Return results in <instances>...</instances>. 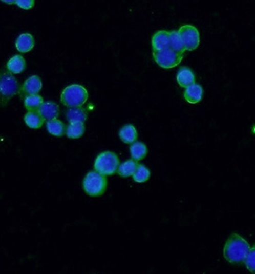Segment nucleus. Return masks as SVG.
<instances>
[{"label": "nucleus", "instance_id": "obj_1", "mask_svg": "<svg viewBox=\"0 0 255 274\" xmlns=\"http://www.w3.org/2000/svg\"><path fill=\"white\" fill-rule=\"evenodd\" d=\"M249 249V244L245 239L232 234L225 243L224 257L231 264H241L247 258Z\"/></svg>", "mask_w": 255, "mask_h": 274}, {"label": "nucleus", "instance_id": "obj_2", "mask_svg": "<svg viewBox=\"0 0 255 274\" xmlns=\"http://www.w3.org/2000/svg\"><path fill=\"white\" fill-rule=\"evenodd\" d=\"M89 99V92L81 85L73 84L67 87L60 95L61 103L68 108L83 106Z\"/></svg>", "mask_w": 255, "mask_h": 274}, {"label": "nucleus", "instance_id": "obj_3", "mask_svg": "<svg viewBox=\"0 0 255 274\" xmlns=\"http://www.w3.org/2000/svg\"><path fill=\"white\" fill-rule=\"evenodd\" d=\"M107 177L97 171H90L83 179V190L90 197L97 198L103 195L107 190Z\"/></svg>", "mask_w": 255, "mask_h": 274}, {"label": "nucleus", "instance_id": "obj_4", "mask_svg": "<svg viewBox=\"0 0 255 274\" xmlns=\"http://www.w3.org/2000/svg\"><path fill=\"white\" fill-rule=\"evenodd\" d=\"M119 165V158L115 153L105 151L99 154L96 158L94 163V169L103 175H113L117 172Z\"/></svg>", "mask_w": 255, "mask_h": 274}, {"label": "nucleus", "instance_id": "obj_5", "mask_svg": "<svg viewBox=\"0 0 255 274\" xmlns=\"http://www.w3.org/2000/svg\"><path fill=\"white\" fill-rule=\"evenodd\" d=\"M18 92L19 85L14 74L2 71L0 73V101L5 104Z\"/></svg>", "mask_w": 255, "mask_h": 274}, {"label": "nucleus", "instance_id": "obj_6", "mask_svg": "<svg viewBox=\"0 0 255 274\" xmlns=\"http://www.w3.org/2000/svg\"><path fill=\"white\" fill-rule=\"evenodd\" d=\"M154 59L160 68L170 69L179 66L183 59V54L174 51L170 47L164 50L155 51Z\"/></svg>", "mask_w": 255, "mask_h": 274}, {"label": "nucleus", "instance_id": "obj_7", "mask_svg": "<svg viewBox=\"0 0 255 274\" xmlns=\"http://www.w3.org/2000/svg\"><path fill=\"white\" fill-rule=\"evenodd\" d=\"M185 51H193L200 46V33L195 26L190 24L182 25L179 30Z\"/></svg>", "mask_w": 255, "mask_h": 274}, {"label": "nucleus", "instance_id": "obj_8", "mask_svg": "<svg viewBox=\"0 0 255 274\" xmlns=\"http://www.w3.org/2000/svg\"><path fill=\"white\" fill-rule=\"evenodd\" d=\"M42 89V82L41 79L38 75H33L29 77L24 83H23L20 93L22 96L25 97L28 95L38 94V92Z\"/></svg>", "mask_w": 255, "mask_h": 274}, {"label": "nucleus", "instance_id": "obj_9", "mask_svg": "<svg viewBox=\"0 0 255 274\" xmlns=\"http://www.w3.org/2000/svg\"><path fill=\"white\" fill-rule=\"evenodd\" d=\"M35 46V38L28 33L22 34L18 36V38L15 41V48L20 53H27Z\"/></svg>", "mask_w": 255, "mask_h": 274}, {"label": "nucleus", "instance_id": "obj_10", "mask_svg": "<svg viewBox=\"0 0 255 274\" xmlns=\"http://www.w3.org/2000/svg\"><path fill=\"white\" fill-rule=\"evenodd\" d=\"M152 47L154 52L169 48V32L165 30L157 32L152 38Z\"/></svg>", "mask_w": 255, "mask_h": 274}, {"label": "nucleus", "instance_id": "obj_11", "mask_svg": "<svg viewBox=\"0 0 255 274\" xmlns=\"http://www.w3.org/2000/svg\"><path fill=\"white\" fill-rule=\"evenodd\" d=\"M39 114L46 121L57 119L60 114V107L55 102H44L38 109Z\"/></svg>", "mask_w": 255, "mask_h": 274}, {"label": "nucleus", "instance_id": "obj_12", "mask_svg": "<svg viewBox=\"0 0 255 274\" xmlns=\"http://www.w3.org/2000/svg\"><path fill=\"white\" fill-rule=\"evenodd\" d=\"M203 96V89L199 84L190 85L185 89L184 91V99L191 104H196L200 102Z\"/></svg>", "mask_w": 255, "mask_h": 274}, {"label": "nucleus", "instance_id": "obj_13", "mask_svg": "<svg viewBox=\"0 0 255 274\" xmlns=\"http://www.w3.org/2000/svg\"><path fill=\"white\" fill-rule=\"evenodd\" d=\"M6 68L12 74H19L26 69V62L22 55H15L7 62Z\"/></svg>", "mask_w": 255, "mask_h": 274}, {"label": "nucleus", "instance_id": "obj_14", "mask_svg": "<svg viewBox=\"0 0 255 274\" xmlns=\"http://www.w3.org/2000/svg\"><path fill=\"white\" fill-rule=\"evenodd\" d=\"M45 121L38 111H28V113L24 115V122L32 129H39L44 125Z\"/></svg>", "mask_w": 255, "mask_h": 274}, {"label": "nucleus", "instance_id": "obj_15", "mask_svg": "<svg viewBox=\"0 0 255 274\" xmlns=\"http://www.w3.org/2000/svg\"><path fill=\"white\" fill-rule=\"evenodd\" d=\"M177 81L182 88H187L190 85L196 83L195 74L188 68H181L178 72Z\"/></svg>", "mask_w": 255, "mask_h": 274}, {"label": "nucleus", "instance_id": "obj_16", "mask_svg": "<svg viewBox=\"0 0 255 274\" xmlns=\"http://www.w3.org/2000/svg\"><path fill=\"white\" fill-rule=\"evenodd\" d=\"M119 137L123 143L128 144V145H132L136 142V140L138 138V134H137V131L135 129L134 125L128 124V125H125L121 128L120 131H119Z\"/></svg>", "mask_w": 255, "mask_h": 274}, {"label": "nucleus", "instance_id": "obj_17", "mask_svg": "<svg viewBox=\"0 0 255 274\" xmlns=\"http://www.w3.org/2000/svg\"><path fill=\"white\" fill-rule=\"evenodd\" d=\"M46 128H47V131L55 137H62L67 132L65 123L60 122L58 119L47 121Z\"/></svg>", "mask_w": 255, "mask_h": 274}, {"label": "nucleus", "instance_id": "obj_18", "mask_svg": "<svg viewBox=\"0 0 255 274\" xmlns=\"http://www.w3.org/2000/svg\"><path fill=\"white\" fill-rule=\"evenodd\" d=\"M130 151H131L132 158L134 160L140 161L143 160L147 156L148 148H147L146 145L141 142H135L131 145Z\"/></svg>", "mask_w": 255, "mask_h": 274}, {"label": "nucleus", "instance_id": "obj_19", "mask_svg": "<svg viewBox=\"0 0 255 274\" xmlns=\"http://www.w3.org/2000/svg\"><path fill=\"white\" fill-rule=\"evenodd\" d=\"M67 119L70 123L72 122H84L88 120V114L81 107L70 108L67 112Z\"/></svg>", "mask_w": 255, "mask_h": 274}, {"label": "nucleus", "instance_id": "obj_20", "mask_svg": "<svg viewBox=\"0 0 255 274\" xmlns=\"http://www.w3.org/2000/svg\"><path fill=\"white\" fill-rule=\"evenodd\" d=\"M169 47L176 52L184 53L185 49L180 38L179 31H171L169 32Z\"/></svg>", "mask_w": 255, "mask_h": 274}, {"label": "nucleus", "instance_id": "obj_21", "mask_svg": "<svg viewBox=\"0 0 255 274\" xmlns=\"http://www.w3.org/2000/svg\"><path fill=\"white\" fill-rule=\"evenodd\" d=\"M84 130L86 127L83 122H72L67 127L66 134L69 139L76 140L83 136Z\"/></svg>", "mask_w": 255, "mask_h": 274}, {"label": "nucleus", "instance_id": "obj_22", "mask_svg": "<svg viewBox=\"0 0 255 274\" xmlns=\"http://www.w3.org/2000/svg\"><path fill=\"white\" fill-rule=\"evenodd\" d=\"M137 166H138V164L134 159L126 161L123 164L119 165L118 169H117V173L119 175L122 176V177L133 176L135 174Z\"/></svg>", "mask_w": 255, "mask_h": 274}, {"label": "nucleus", "instance_id": "obj_23", "mask_svg": "<svg viewBox=\"0 0 255 274\" xmlns=\"http://www.w3.org/2000/svg\"><path fill=\"white\" fill-rule=\"evenodd\" d=\"M44 99L38 94L28 95L24 97V106L28 111H38Z\"/></svg>", "mask_w": 255, "mask_h": 274}, {"label": "nucleus", "instance_id": "obj_24", "mask_svg": "<svg viewBox=\"0 0 255 274\" xmlns=\"http://www.w3.org/2000/svg\"><path fill=\"white\" fill-rule=\"evenodd\" d=\"M151 172L148 168H146L144 165H139L137 166L135 174L133 175L134 180L137 183L147 182L150 178Z\"/></svg>", "mask_w": 255, "mask_h": 274}, {"label": "nucleus", "instance_id": "obj_25", "mask_svg": "<svg viewBox=\"0 0 255 274\" xmlns=\"http://www.w3.org/2000/svg\"><path fill=\"white\" fill-rule=\"evenodd\" d=\"M244 262H245V265H246V267H247L248 270L251 273L255 274V245L252 248L249 249L248 256H247V258Z\"/></svg>", "mask_w": 255, "mask_h": 274}, {"label": "nucleus", "instance_id": "obj_26", "mask_svg": "<svg viewBox=\"0 0 255 274\" xmlns=\"http://www.w3.org/2000/svg\"><path fill=\"white\" fill-rule=\"evenodd\" d=\"M15 4L23 10H30L35 6V0H15Z\"/></svg>", "mask_w": 255, "mask_h": 274}, {"label": "nucleus", "instance_id": "obj_27", "mask_svg": "<svg viewBox=\"0 0 255 274\" xmlns=\"http://www.w3.org/2000/svg\"><path fill=\"white\" fill-rule=\"evenodd\" d=\"M2 2L4 3H7L9 5H12V4H15V0H1Z\"/></svg>", "mask_w": 255, "mask_h": 274}]
</instances>
